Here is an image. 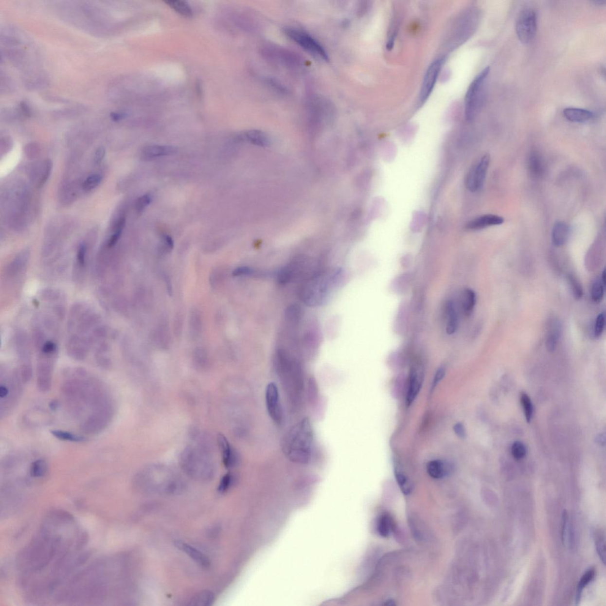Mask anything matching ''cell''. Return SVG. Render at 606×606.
Segmentation results:
<instances>
[{"instance_id":"obj_47","label":"cell","mask_w":606,"mask_h":606,"mask_svg":"<svg viewBox=\"0 0 606 606\" xmlns=\"http://www.w3.org/2000/svg\"><path fill=\"white\" fill-rule=\"evenodd\" d=\"M606 316L605 312L600 314L597 316L594 326V334L595 337L599 338L603 334L605 327Z\"/></svg>"},{"instance_id":"obj_43","label":"cell","mask_w":606,"mask_h":606,"mask_svg":"<svg viewBox=\"0 0 606 606\" xmlns=\"http://www.w3.org/2000/svg\"><path fill=\"white\" fill-rule=\"evenodd\" d=\"M152 201V196L150 194H146L140 196L136 202L135 208L138 213H142L148 207Z\"/></svg>"},{"instance_id":"obj_34","label":"cell","mask_w":606,"mask_h":606,"mask_svg":"<svg viewBox=\"0 0 606 606\" xmlns=\"http://www.w3.org/2000/svg\"><path fill=\"white\" fill-rule=\"evenodd\" d=\"M606 283L601 278L595 280L591 288V297L595 303H600L604 297Z\"/></svg>"},{"instance_id":"obj_5","label":"cell","mask_w":606,"mask_h":606,"mask_svg":"<svg viewBox=\"0 0 606 606\" xmlns=\"http://www.w3.org/2000/svg\"><path fill=\"white\" fill-rule=\"evenodd\" d=\"M195 446L186 447L180 457V465L187 476L196 481H210L214 476V466L206 441L199 439Z\"/></svg>"},{"instance_id":"obj_30","label":"cell","mask_w":606,"mask_h":606,"mask_svg":"<svg viewBox=\"0 0 606 606\" xmlns=\"http://www.w3.org/2000/svg\"><path fill=\"white\" fill-rule=\"evenodd\" d=\"M48 464L43 459L35 461L30 467V476L35 479H40L46 476L48 473Z\"/></svg>"},{"instance_id":"obj_21","label":"cell","mask_w":606,"mask_h":606,"mask_svg":"<svg viewBox=\"0 0 606 606\" xmlns=\"http://www.w3.org/2000/svg\"><path fill=\"white\" fill-rule=\"evenodd\" d=\"M427 470L428 474L433 479H441L452 473V466L446 461L433 460L428 463Z\"/></svg>"},{"instance_id":"obj_42","label":"cell","mask_w":606,"mask_h":606,"mask_svg":"<svg viewBox=\"0 0 606 606\" xmlns=\"http://www.w3.org/2000/svg\"><path fill=\"white\" fill-rule=\"evenodd\" d=\"M527 450L526 447L522 442H515L512 446V454L515 459L520 460L525 457Z\"/></svg>"},{"instance_id":"obj_9","label":"cell","mask_w":606,"mask_h":606,"mask_svg":"<svg viewBox=\"0 0 606 606\" xmlns=\"http://www.w3.org/2000/svg\"><path fill=\"white\" fill-rule=\"evenodd\" d=\"M31 258V251L24 250L8 263L5 267L3 281L5 286H16L26 274Z\"/></svg>"},{"instance_id":"obj_27","label":"cell","mask_w":606,"mask_h":606,"mask_svg":"<svg viewBox=\"0 0 606 606\" xmlns=\"http://www.w3.org/2000/svg\"><path fill=\"white\" fill-rule=\"evenodd\" d=\"M528 166L529 170L534 177H540L544 174V162L539 152L534 151L531 153L529 158Z\"/></svg>"},{"instance_id":"obj_38","label":"cell","mask_w":606,"mask_h":606,"mask_svg":"<svg viewBox=\"0 0 606 606\" xmlns=\"http://www.w3.org/2000/svg\"><path fill=\"white\" fill-rule=\"evenodd\" d=\"M392 529L391 518L386 515L382 516L378 523V531L379 535L383 537L388 536L391 532Z\"/></svg>"},{"instance_id":"obj_24","label":"cell","mask_w":606,"mask_h":606,"mask_svg":"<svg viewBox=\"0 0 606 606\" xmlns=\"http://www.w3.org/2000/svg\"><path fill=\"white\" fill-rule=\"evenodd\" d=\"M570 233L569 226L564 222H558L554 225L552 232V240L554 245L560 247L566 244Z\"/></svg>"},{"instance_id":"obj_58","label":"cell","mask_w":606,"mask_h":606,"mask_svg":"<svg viewBox=\"0 0 606 606\" xmlns=\"http://www.w3.org/2000/svg\"><path fill=\"white\" fill-rule=\"evenodd\" d=\"M593 3L598 5H602L606 4V1L605 0H595V1H593Z\"/></svg>"},{"instance_id":"obj_50","label":"cell","mask_w":606,"mask_h":606,"mask_svg":"<svg viewBox=\"0 0 606 606\" xmlns=\"http://www.w3.org/2000/svg\"><path fill=\"white\" fill-rule=\"evenodd\" d=\"M196 361L199 365L203 366L206 364L207 361V354L203 349H196Z\"/></svg>"},{"instance_id":"obj_18","label":"cell","mask_w":606,"mask_h":606,"mask_svg":"<svg viewBox=\"0 0 606 606\" xmlns=\"http://www.w3.org/2000/svg\"><path fill=\"white\" fill-rule=\"evenodd\" d=\"M217 442L222 452L224 465L227 468L234 467L239 462V457L235 449L232 447L226 437L219 434L217 436Z\"/></svg>"},{"instance_id":"obj_31","label":"cell","mask_w":606,"mask_h":606,"mask_svg":"<svg viewBox=\"0 0 606 606\" xmlns=\"http://www.w3.org/2000/svg\"><path fill=\"white\" fill-rule=\"evenodd\" d=\"M214 600V594L209 591L200 592L191 600L189 605L192 606H208Z\"/></svg>"},{"instance_id":"obj_51","label":"cell","mask_w":606,"mask_h":606,"mask_svg":"<svg viewBox=\"0 0 606 606\" xmlns=\"http://www.w3.org/2000/svg\"><path fill=\"white\" fill-rule=\"evenodd\" d=\"M568 513L564 510L563 515H562V539L563 544H566L568 534Z\"/></svg>"},{"instance_id":"obj_44","label":"cell","mask_w":606,"mask_h":606,"mask_svg":"<svg viewBox=\"0 0 606 606\" xmlns=\"http://www.w3.org/2000/svg\"><path fill=\"white\" fill-rule=\"evenodd\" d=\"M52 168H53V163L51 160H45L44 165L42 169V173L40 174V178L39 182L37 184V187L40 188L44 185L50 176Z\"/></svg>"},{"instance_id":"obj_25","label":"cell","mask_w":606,"mask_h":606,"mask_svg":"<svg viewBox=\"0 0 606 606\" xmlns=\"http://www.w3.org/2000/svg\"><path fill=\"white\" fill-rule=\"evenodd\" d=\"M563 114L568 121L575 123L586 122L593 117V113L590 111L574 107L565 108Z\"/></svg>"},{"instance_id":"obj_10","label":"cell","mask_w":606,"mask_h":606,"mask_svg":"<svg viewBox=\"0 0 606 606\" xmlns=\"http://www.w3.org/2000/svg\"><path fill=\"white\" fill-rule=\"evenodd\" d=\"M537 27L536 10L531 7L521 10L516 22V32L520 42L524 44L532 42L536 36Z\"/></svg>"},{"instance_id":"obj_39","label":"cell","mask_w":606,"mask_h":606,"mask_svg":"<svg viewBox=\"0 0 606 606\" xmlns=\"http://www.w3.org/2000/svg\"><path fill=\"white\" fill-rule=\"evenodd\" d=\"M103 179V177L100 174H93L88 177L83 184V188L86 192H90L97 187Z\"/></svg>"},{"instance_id":"obj_46","label":"cell","mask_w":606,"mask_h":606,"mask_svg":"<svg viewBox=\"0 0 606 606\" xmlns=\"http://www.w3.org/2000/svg\"><path fill=\"white\" fill-rule=\"evenodd\" d=\"M234 477L233 474L228 473L222 478L218 485V490L220 493H225L233 484Z\"/></svg>"},{"instance_id":"obj_11","label":"cell","mask_w":606,"mask_h":606,"mask_svg":"<svg viewBox=\"0 0 606 606\" xmlns=\"http://www.w3.org/2000/svg\"><path fill=\"white\" fill-rule=\"evenodd\" d=\"M28 336L23 330H19L16 332L15 343L19 361H20V373L24 382H27L32 377V366L31 362V342Z\"/></svg>"},{"instance_id":"obj_48","label":"cell","mask_w":606,"mask_h":606,"mask_svg":"<svg viewBox=\"0 0 606 606\" xmlns=\"http://www.w3.org/2000/svg\"><path fill=\"white\" fill-rule=\"evenodd\" d=\"M596 550L600 559L603 563L605 564L606 554H605V538L602 537H598L596 542Z\"/></svg>"},{"instance_id":"obj_14","label":"cell","mask_w":606,"mask_h":606,"mask_svg":"<svg viewBox=\"0 0 606 606\" xmlns=\"http://www.w3.org/2000/svg\"><path fill=\"white\" fill-rule=\"evenodd\" d=\"M444 62V58L437 59L428 67L425 73L420 93L419 100L421 105L427 102L432 94Z\"/></svg>"},{"instance_id":"obj_54","label":"cell","mask_w":606,"mask_h":606,"mask_svg":"<svg viewBox=\"0 0 606 606\" xmlns=\"http://www.w3.org/2000/svg\"><path fill=\"white\" fill-rule=\"evenodd\" d=\"M454 431L456 435L459 437V438L461 439L465 438V428L462 423H458V424H455L454 427Z\"/></svg>"},{"instance_id":"obj_36","label":"cell","mask_w":606,"mask_h":606,"mask_svg":"<svg viewBox=\"0 0 606 606\" xmlns=\"http://www.w3.org/2000/svg\"><path fill=\"white\" fill-rule=\"evenodd\" d=\"M244 138L248 141L258 145H263L267 142V138L265 134L259 130H250L244 134Z\"/></svg>"},{"instance_id":"obj_2","label":"cell","mask_w":606,"mask_h":606,"mask_svg":"<svg viewBox=\"0 0 606 606\" xmlns=\"http://www.w3.org/2000/svg\"><path fill=\"white\" fill-rule=\"evenodd\" d=\"M66 348L72 359L82 361L110 345V335L100 314L88 303L73 305L68 316Z\"/></svg>"},{"instance_id":"obj_41","label":"cell","mask_w":606,"mask_h":606,"mask_svg":"<svg viewBox=\"0 0 606 606\" xmlns=\"http://www.w3.org/2000/svg\"><path fill=\"white\" fill-rule=\"evenodd\" d=\"M567 280L570 284V290L575 299H580L583 295L582 286L579 281L573 275H568Z\"/></svg>"},{"instance_id":"obj_35","label":"cell","mask_w":606,"mask_h":606,"mask_svg":"<svg viewBox=\"0 0 606 606\" xmlns=\"http://www.w3.org/2000/svg\"><path fill=\"white\" fill-rule=\"evenodd\" d=\"M595 574H596V572H595L594 570L591 569L587 571L583 577H581L579 584H578L577 586V594H576V603H577V605L580 601L581 594H582L583 589L593 579Z\"/></svg>"},{"instance_id":"obj_52","label":"cell","mask_w":606,"mask_h":606,"mask_svg":"<svg viewBox=\"0 0 606 606\" xmlns=\"http://www.w3.org/2000/svg\"><path fill=\"white\" fill-rule=\"evenodd\" d=\"M106 155V149L103 146L98 147L95 152L94 162L95 165H99L102 163Z\"/></svg>"},{"instance_id":"obj_3","label":"cell","mask_w":606,"mask_h":606,"mask_svg":"<svg viewBox=\"0 0 606 606\" xmlns=\"http://www.w3.org/2000/svg\"><path fill=\"white\" fill-rule=\"evenodd\" d=\"M135 484L145 493L159 495H175L184 487L181 478L171 469L163 465H152L144 468L136 476Z\"/></svg>"},{"instance_id":"obj_26","label":"cell","mask_w":606,"mask_h":606,"mask_svg":"<svg viewBox=\"0 0 606 606\" xmlns=\"http://www.w3.org/2000/svg\"><path fill=\"white\" fill-rule=\"evenodd\" d=\"M446 311L447 318L446 332L449 335H454L458 327V316L454 303L449 302L447 303Z\"/></svg>"},{"instance_id":"obj_4","label":"cell","mask_w":606,"mask_h":606,"mask_svg":"<svg viewBox=\"0 0 606 606\" xmlns=\"http://www.w3.org/2000/svg\"><path fill=\"white\" fill-rule=\"evenodd\" d=\"M313 429L309 419H303L284 437L282 449L292 462L307 463L312 455Z\"/></svg>"},{"instance_id":"obj_49","label":"cell","mask_w":606,"mask_h":606,"mask_svg":"<svg viewBox=\"0 0 606 606\" xmlns=\"http://www.w3.org/2000/svg\"><path fill=\"white\" fill-rule=\"evenodd\" d=\"M446 368L444 365L441 366V367H439L438 369L437 370L435 377H434L433 381L432 386L433 389H435V387L438 386L439 383H440V382L442 380V379H444L445 376H446Z\"/></svg>"},{"instance_id":"obj_12","label":"cell","mask_w":606,"mask_h":606,"mask_svg":"<svg viewBox=\"0 0 606 606\" xmlns=\"http://www.w3.org/2000/svg\"><path fill=\"white\" fill-rule=\"evenodd\" d=\"M285 34L314 58L324 62L329 61V56L323 46L310 35L300 30L286 29Z\"/></svg>"},{"instance_id":"obj_15","label":"cell","mask_w":606,"mask_h":606,"mask_svg":"<svg viewBox=\"0 0 606 606\" xmlns=\"http://www.w3.org/2000/svg\"><path fill=\"white\" fill-rule=\"evenodd\" d=\"M266 401L267 411L273 421L278 425L283 420V411L280 404L279 392L277 385L274 383L268 384L266 391Z\"/></svg>"},{"instance_id":"obj_1","label":"cell","mask_w":606,"mask_h":606,"mask_svg":"<svg viewBox=\"0 0 606 606\" xmlns=\"http://www.w3.org/2000/svg\"><path fill=\"white\" fill-rule=\"evenodd\" d=\"M62 392L68 410L81 420L84 432L96 434L110 424L114 410L111 395L102 382L86 371H70Z\"/></svg>"},{"instance_id":"obj_37","label":"cell","mask_w":606,"mask_h":606,"mask_svg":"<svg viewBox=\"0 0 606 606\" xmlns=\"http://www.w3.org/2000/svg\"><path fill=\"white\" fill-rule=\"evenodd\" d=\"M395 477L398 484L403 493L406 494V495L410 493L412 487L409 478L405 476V474L403 473L402 472L398 470V469H395Z\"/></svg>"},{"instance_id":"obj_23","label":"cell","mask_w":606,"mask_h":606,"mask_svg":"<svg viewBox=\"0 0 606 606\" xmlns=\"http://www.w3.org/2000/svg\"><path fill=\"white\" fill-rule=\"evenodd\" d=\"M175 545L180 551L187 554L193 560L195 561L198 564L200 565L201 566L207 567L209 566L210 561L209 558L204 555L203 553L196 550V548L192 547V546L182 541L175 542Z\"/></svg>"},{"instance_id":"obj_6","label":"cell","mask_w":606,"mask_h":606,"mask_svg":"<svg viewBox=\"0 0 606 606\" xmlns=\"http://www.w3.org/2000/svg\"><path fill=\"white\" fill-rule=\"evenodd\" d=\"M342 275L338 271L329 275L320 274L311 277L300 288V299L309 306L321 305L325 302L332 286L339 284Z\"/></svg>"},{"instance_id":"obj_53","label":"cell","mask_w":606,"mask_h":606,"mask_svg":"<svg viewBox=\"0 0 606 606\" xmlns=\"http://www.w3.org/2000/svg\"><path fill=\"white\" fill-rule=\"evenodd\" d=\"M191 319H192V321H191V324H191V327H192L193 330H195V332H194L196 333V334H197L199 329H200L201 327V321L200 318L198 317V314L196 313V312L193 313V316H192Z\"/></svg>"},{"instance_id":"obj_40","label":"cell","mask_w":606,"mask_h":606,"mask_svg":"<svg viewBox=\"0 0 606 606\" xmlns=\"http://www.w3.org/2000/svg\"><path fill=\"white\" fill-rule=\"evenodd\" d=\"M520 400L526 420L528 423L531 422L534 412L533 405H532L531 398H529L528 395L523 393L521 395Z\"/></svg>"},{"instance_id":"obj_16","label":"cell","mask_w":606,"mask_h":606,"mask_svg":"<svg viewBox=\"0 0 606 606\" xmlns=\"http://www.w3.org/2000/svg\"><path fill=\"white\" fill-rule=\"evenodd\" d=\"M562 334V326L558 319L552 318L548 322L546 347L550 352H553L557 348Z\"/></svg>"},{"instance_id":"obj_8","label":"cell","mask_w":606,"mask_h":606,"mask_svg":"<svg viewBox=\"0 0 606 606\" xmlns=\"http://www.w3.org/2000/svg\"><path fill=\"white\" fill-rule=\"evenodd\" d=\"M490 71L487 67L476 76L466 92L465 98V114L468 121H472L479 113L484 103L485 84Z\"/></svg>"},{"instance_id":"obj_33","label":"cell","mask_w":606,"mask_h":606,"mask_svg":"<svg viewBox=\"0 0 606 606\" xmlns=\"http://www.w3.org/2000/svg\"><path fill=\"white\" fill-rule=\"evenodd\" d=\"M51 433L56 438L61 441L72 442H82L86 441L85 437L76 435V434L67 432V431L54 430L51 431Z\"/></svg>"},{"instance_id":"obj_29","label":"cell","mask_w":606,"mask_h":606,"mask_svg":"<svg viewBox=\"0 0 606 606\" xmlns=\"http://www.w3.org/2000/svg\"><path fill=\"white\" fill-rule=\"evenodd\" d=\"M165 3L167 4L169 7L173 9L175 12L179 14L180 15L185 18H192L193 16V12L192 8L187 2L184 1H166Z\"/></svg>"},{"instance_id":"obj_57","label":"cell","mask_w":606,"mask_h":606,"mask_svg":"<svg viewBox=\"0 0 606 606\" xmlns=\"http://www.w3.org/2000/svg\"><path fill=\"white\" fill-rule=\"evenodd\" d=\"M58 403L56 401H52L50 405H49L52 410H56L58 408Z\"/></svg>"},{"instance_id":"obj_22","label":"cell","mask_w":606,"mask_h":606,"mask_svg":"<svg viewBox=\"0 0 606 606\" xmlns=\"http://www.w3.org/2000/svg\"><path fill=\"white\" fill-rule=\"evenodd\" d=\"M177 149L171 146L152 145L144 147L142 152V158L144 160H151L158 158L169 156L176 154Z\"/></svg>"},{"instance_id":"obj_45","label":"cell","mask_w":606,"mask_h":606,"mask_svg":"<svg viewBox=\"0 0 606 606\" xmlns=\"http://www.w3.org/2000/svg\"><path fill=\"white\" fill-rule=\"evenodd\" d=\"M233 275L234 276H260L263 274L250 267H241L234 269Z\"/></svg>"},{"instance_id":"obj_7","label":"cell","mask_w":606,"mask_h":606,"mask_svg":"<svg viewBox=\"0 0 606 606\" xmlns=\"http://www.w3.org/2000/svg\"><path fill=\"white\" fill-rule=\"evenodd\" d=\"M21 381H23L20 371L1 370L0 413L1 418L10 413L17 405L21 393Z\"/></svg>"},{"instance_id":"obj_55","label":"cell","mask_w":606,"mask_h":606,"mask_svg":"<svg viewBox=\"0 0 606 606\" xmlns=\"http://www.w3.org/2000/svg\"><path fill=\"white\" fill-rule=\"evenodd\" d=\"M162 239L165 250H171L173 249L174 241L170 236L168 235V234H164L163 236Z\"/></svg>"},{"instance_id":"obj_13","label":"cell","mask_w":606,"mask_h":606,"mask_svg":"<svg viewBox=\"0 0 606 606\" xmlns=\"http://www.w3.org/2000/svg\"><path fill=\"white\" fill-rule=\"evenodd\" d=\"M490 163V155H485L469 170L466 177L465 185L471 192H477L484 185Z\"/></svg>"},{"instance_id":"obj_19","label":"cell","mask_w":606,"mask_h":606,"mask_svg":"<svg viewBox=\"0 0 606 606\" xmlns=\"http://www.w3.org/2000/svg\"><path fill=\"white\" fill-rule=\"evenodd\" d=\"M304 266V260L297 259L281 268L277 274V280L281 285H285L293 280Z\"/></svg>"},{"instance_id":"obj_56","label":"cell","mask_w":606,"mask_h":606,"mask_svg":"<svg viewBox=\"0 0 606 606\" xmlns=\"http://www.w3.org/2000/svg\"><path fill=\"white\" fill-rule=\"evenodd\" d=\"M596 442H597V444H600V446H604L606 442V437L605 434H600V435L598 436L596 438Z\"/></svg>"},{"instance_id":"obj_32","label":"cell","mask_w":606,"mask_h":606,"mask_svg":"<svg viewBox=\"0 0 606 606\" xmlns=\"http://www.w3.org/2000/svg\"><path fill=\"white\" fill-rule=\"evenodd\" d=\"M301 318L302 310L298 305H292L286 309L285 313V321L290 326H296Z\"/></svg>"},{"instance_id":"obj_17","label":"cell","mask_w":606,"mask_h":606,"mask_svg":"<svg viewBox=\"0 0 606 606\" xmlns=\"http://www.w3.org/2000/svg\"><path fill=\"white\" fill-rule=\"evenodd\" d=\"M424 381V374L422 371L416 368H414L410 371L409 376L408 393H407L406 401L408 406H410L418 395L422 388Z\"/></svg>"},{"instance_id":"obj_20","label":"cell","mask_w":606,"mask_h":606,"mask_svg":"<svg viewBox=\"0 0 606 606\" xmlns=\"http://www.w3.org/2000/svg\"><path fill=\"white\" fill-rule=\"evenodd\" d=\"M504 222L503 217L499 216L498 215H483L469 222L466 225V228L469 230H480V229L491 227V226L500 225Z\"/></svg>"},{"instance_id":"obj_28","label":"cell","mask_w":606,"mask_h":606,"mask_svg":"<svg viewBox=\"0 0 606 606\" xmlns=\"http://www.w3.org/2000/svg\"><path fill=\"white\" fill-rule=\"evenodd\" d=\"M477 302L476 294L470 288L463 291V309L464 315L471 316L473 313Z\"/></svg>"}]
</instances>
